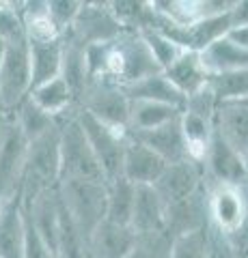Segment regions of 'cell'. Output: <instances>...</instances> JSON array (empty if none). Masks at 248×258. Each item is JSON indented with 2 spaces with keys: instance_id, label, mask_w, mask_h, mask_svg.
<instances>
[{
  "instance_id": "83f0119b",
  "label": "cell",
  "mask_w": 248,
  "mask_h": 258,
  "mask_svg": "<svg viewBox=\"0 0 248 258\" xmlns=\"http://www.w3.org/2000/svg\"><path fill=\"white\" fill-rule=\"evenodd\" d=\"M11 116H13L15 123H18V127L22 129V134L26 136L28 142H33L35 138H39V136H43L45 132H50L52 127L59 125L57 118L45 114L41 108H37L28 97L11 112Z\"/></svg>"
},
{
  "instance_id": "d4e9b609",
  "label": "cell",
  "mask_w": 248,
  "mask_h": 258,
  "mask_svg": "<svg viewBox=\"0 0 248 258\" xmlns=\"http://www.w3.org/2000/svg\"><path fill=\"white\" fill-rule=\"evenodd\" d=\"M106 220L119 226H130L136 200V185L119 176V179L106 183Z\"/></svg>"
},
{
  "instance_id": "ac0fdd59",
  "label": "cell",
  "mask_w": 248,
  "mask_h": 258,
  "mask_svg": "<svg viewBox=\"0 0 248 258\" xmlns=\"http://www.w3.org/2000/svg\"><path fill=\"white\" fill-rule=\"evenodd\" d=\"M162 74L183 97L201 91L203 86L210 84V74L203 64L201 54L196 52H181L179 58L171 67H166Z\"/></svg>"
},
{
  "instance_id": "e575fe53",
  "label": "cell",
  "mask_w": 248,
  "mask_h": 258,
  "mask_svg": "<svg viewBox=\"0 0 248 258\" xmlns=\"http://www.w3.org/2000/svg\"><path fill=\"white\" fill-rule=\"evenodd\" d=\"M24 217V213H22ZM24 230H26V252H24V258H59L54 249H50L39 235L35 232V228L28 224V220L24 217Z\"/></svg>"
},
{
  "instance_id": "9c48e42d",
  "label": "cell",
  "mask_w": 248,
  "mask_h": 258,
  "mask_svg": "<svg viewBox=\"0 0 248 258\" xmlns=\"http://www.w3.org/2000/svg\"><path fill=\"white\" fill-rule=\"evenodd\" d=\"M207 220L210 228L227 237L244 224L248 215V194L242 185H212L207 183Z\"/></svg>"
},
{
  "instance_id": "7c38bea8",
  "label": "cell",
  "mask_w": 248,
  "mask_h": 258,
  "mask_svg": "<svg viewBox=\"0 0 248 258\" xmlns=\"http://www.w3.org/2000/svg\"><path fill=\"white\" fill-rule=\"evenodd\" d=\"M201 166L205 172V181L212 185H239L242 187L246 183L244 155L237 153L216 132L212 136L210 147L205 151Z\"/></svg>"
},
{
  "instance_id": "8fae6325",
  "label": "cell",
  "mask_w": 248,
  "mask_h": 258,
  "mask_svg": "<svg viewBox=\"0 0 248 258\" xmlns=\"http://www.w3.org/2000/svg\"><path fill=\"white\" fill-rule=\"evenodd\" d=\"M231 30H233L231 11H227V13H220V15H212V18L192 22L188 26H173V24H166L160 32H164V35L169 37L171 41L177 43L183 52L201 54L212 43L218 41V39L227 37Z\"/></svg>"
},
{
  "instance_id": "e0dca14e",
  "label": "cell",
  "mask_w": 248,
  "mask_h": 258,
  "mask_svg": "<svg viewBox=\"0 0 248 258\" xmlns=\"http://www.w3.org/2000/svg\"><path fill=\"white\" fill-rule=\"evenodd\" d=\"M214 129L237 153H248V101H220Z\"/></svg>"
},
{
  "instance_id": "52a82bcc",
  "label": "cell",
  "mask_w": 248,
  "mask_h": 258,
  "mask_svg": "<svg viewBox=\"0 0 248 258\" xmlns=\"http://www.w3.org/2000/svg\"><path fill=\"white\" fill-rule=\"evenodd\" d=\"M78 108L119 132L127 134L130 129V99L121 86L108 80H91L80 97Z\"/></svg>"
},
{
  "instance_id": "3957f363",
  "label": "cell",
  "mask_w": 248,
  "mask_h": 258,
  "mask_svg": "<svg viewBox=\"0 0 248 258\" xmlns=\"http://www.w3.org/2000/svg\"><path fill=\"white\" fill-rule=\"evenodd\" d=\"M76 114L59 120L61 123V181H106L82 127L78 125Z\"/></svg>"
},
{
  "instance_id": "836d02e7",
  "label": "cell",
  "mask_w": 248,
  "mask_h": 258,
  "mask_svg": "<svg viewBox=\"0 0 248 258\" xmlns=\"http://www.w3.org/2000/svg\"><path fill=\"white\" fill-rule=\"evenodd\" d=\"M171 237L169 235H151L136 237L132 252L125 258H169L171 254Z\"/></svg>"
},
{
  "instance_id": "44dd1931",
  "label": "cell",
  "mask_w": 248,
  "mask_h": 258,
  "mask_svg": "<svg viewBox=\"0 0 248 258\" xmlns=\"http://www.w3.org/2000/svg\"><path fill=\"white\" fill-rule=\"evenodd\" d=\"M26 252V230L20 198L9 200L0 213V258H24Z\"/></svg>"
},
{
  "instance_id": "5bb4252c",
  "label": "cell",
  "mask_w": 248,
  "mask_h": 258,
  "mask_svg": "<svg viewBox=\"0 0 248 258\" xmlns=\"http://www.w3.org/2000/svg\"><path fill=\"white\" fill-rule=\"evenodd\" d=\"M127 136L136 142L145 144L147 149H151L160 159H164L166 164H179V161L190 159L188 149H186V140H183V134H181L179 118H175L162 127L149 129V132H134Z\"/></svg>"
},
{
  "instance_id": "9a60e30c",
  "label": "cell",
  "mask_w": 248,
  "mask_h": 258,
  "mask_svg": "<svg viewBox=\"0 0 248 258\" xmlns=\"http://www.w3.org/2000/svg\"><path fill=\"white\" fill-rule=\"evenodd\" d=\"M136 243L130 226H119L104 220L86 239V258H125Z\"/></svg>"
},
{
  "instance_id": "30bf717a",
  "label": "cell",
  "mask_w": 248,
  "mask_h": 258,
  "mask_svg": "<svg viewBox=\"0 0 248 258\" xmlns=\"http://www.w3.org/2000/svg\"><path fill=\"white\" fill-rule=\"evenodd\" d=\"M154 189L162 198L164 207H173L177 203L192 198L194 194L205 189V172L203 166L194 159H186L179 164H169L162 176L154 183Z\"/></svg>"
},
{
  "instance_id": "4316f807",
  "label": "cell",
  "mask_w": 248,
  "mask_h": 258,
  "mask_svg": "<svg viewBox=\"0 0 248 258\" xmlns=\"http://www.w3.org/2000/svg\"><path fill=\"white\" fill-rule=\"evenodd\" d=\"M61 78L67 82L71 95H74L76 108L80 103L86 84L91 82L89 71H86V62H84V50L74 43L63 41V67H61ZM80 110V108H78Z\"/></svg>"
},
{
  "instance_id": "6da1fadb",
  "label": "cell",
  "mask_w": 248,
  "mask_h": 258,
  "mask_svg": "<svg viewBox=\"0 0 248 258\" xmlns=\"http://www.w3.org/2000/svg\"><path fill=\"white\" fill-rule=\"evenodd\" d=\"M61 183V123L50 132L28 142L26 164H24L20 203L26 205L39 194L57 189Z\"/></svg>"
},
{
  "instance_id": "ffe728a7",
  "label": "cell",
  "mask_w": 248,
  "mask_h": 258,
  "mask_svg": "<svg viewBox=\"0 0 248 258\" xmlns=\"http://www.w3.org/2000/svg\"><path fill=\"white\" fill-rule=\"evenodd\" d=\"M201 58L210 76L233 74L239 69H248V47L235 43L227 35L201 52Z\"/></svg>"
},
{
  "instance_id": "74e56055",
  "label": "cell",
  "mask_w": 248,
  "mask_h": 258,
  "mask_svg": "<svg viewBox=\"0 0 248 258\" xmlns=\"http://www.w3.org/2000/svg\"><path fill=\"white\" fill-rule=\"evenodd\" d=\"M212 239H214V258H235L229 243L225 241V237L218 235L216 230H212Z\"/></svg>"
},
{
  "instance_id": "5b68a950",
  "label": "cell",
  "mask_w": 248,
  "mask_h": 258,
  "mask_svg": "<svg viewBox=\"0 0 248 258\" xmlns=\"http://www.w3.org/2000/svg\"><path fill=\"white\" fill-rule=\"evenodd\" d=\"M28 140L11 114H0V200L20 198Z\"/></svg>"
},
{
  "instance_id": "8992f818",
  "label": "cell",
  "mask_w": 248,
  "mask_h": 258,
  "mask_svg": "<svg viewBox=\"0 0 248 258\" xmlns=\"http://www.w3.org/2000/svg\"><path fill=\"white\" fill-rule=\"evenodd\" d=\"M33 78H30V56H28V41L7 43V50L0 62V114L11 112L26 99Z\"/></svg>"
},
{
  "instance_id": "d590c367",
  "label": "cell",
  "mask_w": 248,
  "mask_h": 258,
  "mask_svg": "<svg viewBox=\"0 0 248 258\" xmlns=\"http://www.w3.org/2000/svg\"><path fill=\"white\" fill-rule=\"evenodd\" d=\"M225 241L229 243L231 252H233L235 258H248V215H246L244 224L239 226L235 232L227 235Z\"/></svg>"
},
{
  "instance_id": "484cf974",
  "label": "cell",
  "mask_w": 248,
  "mask_h": 258,
  "mask_svg": "<svg viewBox=\"0 0 248 258\" xmlns=\"http://www.w3.org/2000/svg\"><path fill=\"white\" fill-rule=\"evenodd\" d=\"M179 123H181L183 140H186L188 157L201 164L203 157H205V151H207V147H210V142H212V136L216 132V129H214V120L181 110Z\"/></svg>"
},
{
  "instance_id": "f35d334b",
  "label": "cell",
  "mask_w": 248,
  "mask_h": 258,
  "mask_svg": "<svg viewBox=\"0 0 248 258\" xmlns=\"http://www.w3.org/2000/svg\"><path fill=\"white\" fill-rule=\"evenodd\" d=\"M229 37L233 39L235 43H239V45H244V47H248V26H244V28H235V30H231L229 32Z\"/></svg>"
},
{
  "instance_id": "f1b7e54d",
  "label": "cell",
  "mask_w": 248,
  "mask_h": 258,
  "mask_svg": "<svg viewBox=\"0 0 248 258\" xmlns=\"http://www.w3.org/2000/svg\"><path fill=\"white\" fill-rule=\"evenodd\" d=\"M212 256H214V239L210 226L203 230L188 232V235L173 239L169 254V258H212Z\"/></svg>"
},
{
  "instance_id": "cb8c5ba5",
  "label": "cell",
  "mask_w": 248,
  "mask_h": 258,
  "mask_svg": "<svg viewBox=\"0 0 248 258\" xmlns=\"http://www.w3.org/2000/svg\"><path fill=\"white\" fill-rule=\"evenodd\" d=\"M181 110L166 106V103L156 101H130V129L127 134L134 132H149V129L162 127L171 120L179 118Z\"/></svg>"
},
{
  "instance_id": "603a6c76",
  "label": "cell",
  "mask_w": 248,
  "mask_h": 258,
  "mask_svg": "<svg viewBox=\"0 0 248 258\" xmlns=\"http://www.w3.org/2000/svg\"><path fill=\"white\" fill-rule=\"evenodd\" d=\"M123 93L127 95L130 101H156V103H166V106H173L179 110H183V101H186V97L166 80L164 74L149 76L130 86H123Z\"/></svg>"
},
{
  "instance_id": "1f68e13d",
  "label": "cell",
  "mask_w": 248,
  "mask_h": 258,
  "mask_svg": "<svg viewBox=\"0 0 248 258\" xmlns=\"http://www.w3.org/2000/svg\"><path fill=\"white\" fill-rule=\"evenodd\" d=\"M0 39L5 43L26 39L24 22H22V3L0 0Z\"/></svg>"
},
{
  "instance_id": "277c9868",
  "label": "cell",
  "mask_w": 248,
  "mask_h": 258,
  "mask_svg": "<svg viewBox=\"0 0 248 258\" xmlns=\"http://www.w3.org/2000/svg\"><path fill=\"white\" fill-rule=\"evenodd\" d=\"M123 32L125 28L110 9V3H82L74 24L61 39L86 50L91 45L115 41Z\"/></svg>"
},
{
  "instance_id": "b9f144b4",
  "label": "cell",
  "mask_w": 248,
  "mask_h": 258,
  "mask_svg": "<svg viewBox=\"0 0 248 258\" xmlns=\"http://www.w3.org/2000/svg\"><path fill=\"white\" fill-rule=\"evenodd\" d=\"M212 258H214V256H212Z\"/></svg>"
},
{
  "instance_id": "60d3db41",
  "label": "cell",
  "mask_w": 248,
  "mask_h": 258,
  "mask_svg": "<svg viewBox=\"0 0 248 258\" xmlns=\"http://www.w3.org/2000/svg\"><path fill=\"white\" fill-rule=\"evenodd\" d=\"M5 205H7V203H3V200H0V213H3V209H5Z\"/></svg>"
},
{
  "instance_id": "4fadbf2b",
  "label": "cell",
  "mask_w": 248,
  "mask_h": 258,
  "mask_svg": "<svg viewBox=\"0 0 248 258\" xmlns=\"http://www.w3.org/2000/svg\"><path fill=\"white\" fill-rule=\"evenodd\" d=\"M130 228L134 230L136 237L166 235V207L154 189V185H138L136 187Z\"/></svg>"
},
{
  "instance_id": "ba28073f",
  "label": "cell",
  "mask_w": 248,
  "mask_h": 258,
  "mask_svg": "<svg viewBox=\"0 0 248 258\" xmlns=\"http://www.w3.org/2000/svg\"><path fill=\"white\" fill-rule=\"evenodd\" d=\"M78 125L82 127V132L89 140L91 149L95 153V159L102 168V174L106 183L115 181L121 176L123 170V155H125V144H127V134L113 129L108 125L100 123L97 118L80 110L76 114Z\"/></svg>"
},
{
  "instance_id": "4dcf8cb0",
  "label": "cell",
  "mask_w": 248,
  "mask_h": 258,
  "mask_svg": "<svg viewBox=\"0 0 248 258\" xmlns=\"http://www.w3.org/2000/svg\"><path fill=\"white\" fill-rule=\"evenodd\" d=\"M138 35L145 39V43L149 47V52L154 54V58L158 62V67L160 69H166V67H171V64L175 62L181 56V47L171 41L169 37L164 35V32H160V30H147V32H138Z\"/></svg>"
},
{
  "instance_id": "ab89813d",
  "label": "cell",
  "mask_w": 248,
  "mask_h": 258,
  "mask_svg": "<svg viewBox=\"0 0 248 258\" xmlns=\"http://www.w3.org/2000/svg\"><path fill=\"white\" fill-rule=\"evenodd\" d=\"M5 50H7V43L0 39V62H3V56H5Z\"/></svg>"
},
{
  "instance_id": "8d00e7d4",
  "label": "cell",
  "mask_w": 248,
  "mask_h": 258,
  "mask_svg": "<svg viewBox=\"0 0 248 258\" xmlns=\"http://www.w3.org/2000/svg\"><path fill=\"white\" fill-rule=\"evenodd\" d=\"M231 24L235 28L248 26V0H235L233 9H231Z\"/></svg>"
},
{
  "instance_id": "f546056e",
  "label": "cell",
  "mask_w": 248,
  "mask_h": 258,
  "mask_svg": "<svg viewBox=\"0 0 248 258\" xmlns=\"http://www.w3.org/2000/svg\"><path fill=\"white\" fill-rule=\"evenodd\" d=\"M210 86L218 97V101H248V69L210 76Z\"/></svg>"
},
{
  "instance_id": "7402d4cb",
  "label": "cell",
  "mask_w": 248,
  "mask_h": 258,
  "mask_svg": "<svg viewBox=\"0 0 248 258\" xmlns=\"http://www.w3.org/2000/svg\"><path fill=\"white\" fill-rule=\"evenodd\" d=\"M28 56L33 88L50 82L54 78H61L63 39H57V41H28Z\"/></svg>"
},
{
  "instance_id": "2e32d148",
  "label": "cell",
  "mask_w": 248,
  "mask_h": 258,
  "mask_svg": "<svg viewBox=\"0 0 248 258\" xmlns=\"http://www.w3.org/2000/svg\"><path fill=\"white\" fill-rule=\"evenodd\" d=\"M166 161L160 159L151 149H147L145 144L132 140L127 136V144H125V155H123V170L121 176L138 185H154L162 172L166 170Z\"/></svg>"
},
{
  "instance_id": "d6a6232c",
  "label": "cell",
  "mask_w": 248,
  "mask_h": 258,
  "mask_svg": "<svg viewBox=\"0 0 248 258\" xmlns=\"http://www.w3.org/2000/svg\"><path fill=\"white\" fill-rule=\"evenodd\" d=\"M80 7H82V0H47L45 3L47 18L54 24V28L61 32V37L74 24L76 15L80 13Z\"/></svg>"
},
{
  "instance_id": "d6986e66",
  "label": "cell",
  "mask_w": 248,
  "mask_h": 258,
  "mask_svg": "<svg viewBox=\"0 0 248 258\" xmlns=\"http://www.w3.org/2000/svg\"><path fill=\"white\" fill-rule=\"evenodd\" d=\"M28 99L33 101L37 108H41L45 114H50L57 120H63L78 112L74 95H71L69 86L63 78H54L50 82L30 88Z\"/></svg>"
},
{
  "instance_id": "7a4b0ae2",
  "label": "cell",
  "mask_w": 248,
  "mask_h": 258,
  "mask_svg": "<svg viewBox=\"0 0 248 258\" xmlns=\"http://www.w3.org/2000/svg\"><path fill=\"white\" fill-rule=\"evenodd\" d=\"M59 196L67 217L84 241L106 220V181H61Z\"/></svg>"
}]
</instances>
